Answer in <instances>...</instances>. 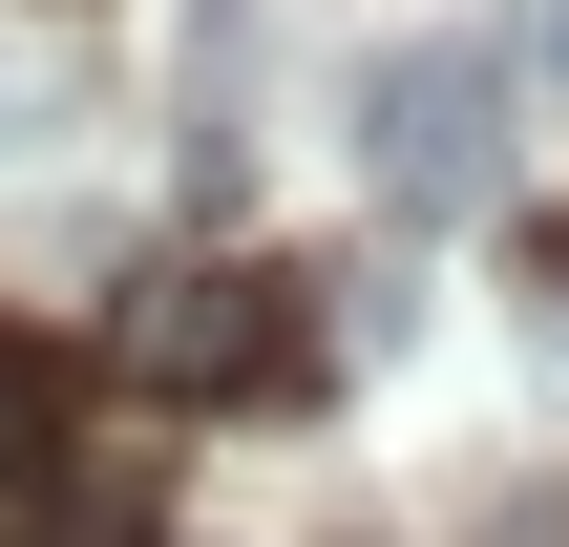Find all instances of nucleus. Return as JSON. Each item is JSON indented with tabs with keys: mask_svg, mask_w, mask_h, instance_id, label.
<instances>
[{
	"mask_svg": "<svg viewBox=\"0 0 569 547\" xmlns=\"http://www.w3.org/2000/svg\"><path fill=\"white\" fill-rule=\"evenodd\" d=\"M359 169H380V211H486L507 190V42H401L359 84Z\"/></svg>",
	"mask_w": 569,
	"mask_h": 547,
	"instance_id": "obj_1",
	"label": "nucleus"
},
{
	"mask_svg": "<svg viewBox=\"0 0 569 547\" xmlns=\"http://www.w3.org/2000/svg\"><path fill=\"white\" fill-rule=\"evenodd\" d=\"M127 379H169V401H274V379H317V337H296V274H253V253H190V274H148V295H127Z\"/></svg>",
	"mask_w": 569,
	"mask_h": 547,
	"instance_id": "obj_2",
	"label": "nucleus"
},
{
	"mask_svg": "<svg viewBox=\"0 0 569 547\" xmlns=\"http://www.w3.org/2000/svg\"><path fill=\"white\" fill-rule=\"evenodd\" d=\"M21 547H148V464H63V443H42V506H21Z\"/></svg>",
	"mask_w": 569,
	"mask_h": 547,
	"instance_id": "obj_3",
	"label": "nucleus"
},
{
	"mask_svg": "<svg viewBox=\"0 0 569 547\" xmlns=\"http://www.w3.org/2000/svg\"><path fill=\"white\" fill-rule=\"evenodd\" d=\"M0 485H42V358L0 337Z\"/></svg>",
	"mask_w": 569,
	"mask_h": 547,
	"instance_id": "obj_4",
	"label": "nucleus"
}]
</instances>
